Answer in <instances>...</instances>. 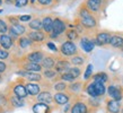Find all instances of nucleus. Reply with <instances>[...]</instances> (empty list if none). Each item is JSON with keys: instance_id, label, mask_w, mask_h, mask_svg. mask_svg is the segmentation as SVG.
Returning a JSON list of instances; mask_svg holds the SVG:
<instances>
[{"instance_id": "49", "label": "nucleus", "mask_w": 123, "mask_h": 113, "mask_svg": "<svg viewBox=\"0 0 123 113\" xmlns=\"http://www.w3.org/2000/svg\"><path fill=\"white\" fill-rule=\"evenodd\" d=\"M122 113H123V109H122Z\"/></svg>"}, {"instance_id": "39", "label": "nucleus", "mask_w": 123, "mask_h": 113, "mask_svg": "<svg viewBox=\"0 0 123 113\" xmlns=\"http://www.w3.org/2000/svg\"><path fill=\"white\" fill-rule=\"evenodd\" d=\"M55 75H56V71H53V70H46V71H44V76L48 77V78H52Z\"/></svg>"}, {"instance_id": "50", "label": "nucleus", "mask_w": 123, "mask_h": 113, "mask_svg": "<svg viewBox=\"0 0 123 113\" xmlns=\"http://www.w3.org/2000/svg\"><path fill=\"white\" fill-rule=\"evenodd\" d=\"M8 1H10V0H8Z\"/></svg>"}, {"instance_id": "48", "label": "nucleus", "mask_w": 123, "mask_h": 113, "mask_svg": "<svg viewBox=\"0 0 123 113\" xmlns=\"http://www.w3.org/2000/svg\"><path fill=\"white\" fill-rule=\"evenodd\" d=\"M98 1H101V2H103V1H104V0H98Z\"/></svg>"}, {"instance_id": "18", "label": "nucleus", "mask_w": 123, "mask_h": 113, "mask_svg": "<svg viewBox=\"0 0 123 113\" xmlns=\"http://www.w3.org/2000/svg\"><path fill=\"white\" fill-rule=\"evenodd\" d=\"M24 68L30 72H38L41 71L42 66L40 63H36V62H28V63H26L24 66Z\"/></svg>"}, {"instance_id": "12", "label": "nucleus", "mask_w": 123, "mask_h": 113, "mask_svg": "<svg viewBox=\"0 0 123 113\" xmlns=\"http://www.w3.org/2000/svg\"><path fill=\"white\" fill-rule=\"evenodd\" d=\"M33 111H34V113H49L50 112V107H49L48 104L40 102V103L34 104Z\"/></svg>"}, {"instance_id": "26", "label": "nucleus", "mask_w": 123, "mask_h": 113, "mask_svg": "<svg viewBox=\"0 0 123 113\" xmlns=\"http://www.w3.org/2000/svg\"><path fill=\"white\" fill-rule=\"evenodd\" d=\"M30 27L34 31H40L42 27H43V23H42L38 18H36L30 23Z\"/></svg>"}, {"instance_id": "1", "label": "nucleus", "mask_w": 123, "mask_h": 113, "mask_svg": "<svg viewBox=\"0 0 123 113\" xmlns=\"http://www.w3.org/2000/svg\"><path fill=\"white\" fill-rule=\"evenodd\" d=\"M60 51L63 56H71L77 53V46L74 42L71 41H67L62 43L61 48H60Z\"/></svg>"}, {"instance_id": "43", "label": "nucleus", "mask_w": 123, "mask_h": 113, "mask_svg": "<svg viewBox=\"0 0 123 113\" xmlns=\"http://www.w3.org/2000/svg\"><path fill=\"white\" fill-rule=\"evenodd\" d=\"M48 48H49V49H51L52 51H54V52H56V51H58V48L53 44L52 42H49V43H48Z\"/></svg>"}, {"instance_id": "42", "label": "nucleus", "mask_w": 123, "mask_h": 113, "mask_svg": "<svg viewBox=\"0 0 123 113\" xmlns=\"http://www.w3.org/2000/svg\"><path fill=\"white\" fill-rule=\"evenodd\" d=\"M31 17H32L31 15H23V16H20V17H18V19L22 20V22H28L31 19Z\"/></svg>"}, {"instance_id": "13", "label": "nucleus", "mask_w": 123, "mask_h": 113, "mask_svg": "<svg viewBox=\"0 0 123 113\" xmlns=\"http://www.w3.org/2000/svg\"><path fill=\"white\" fill-rule=\"evenodd\" d=\"M101 7V1L98 0H87L86 2V8L89 11H98Z\"/></svg>"}, {"instance_id": "24", "label": "nucleus", "mask_w": 123, "mask_h": 113, "mask_svg": "<svg viewBox=\"0 0 123 113\" xmlns=\"http://www.w3.org/2000/svg\"><path fill=\"white\" fill-rule=\"evenodd\" d=\"M25 87H26L28 94H31V95H37L38 93H40V86L36 85V84H31L30 83V84H27Z\"/></svg>"}, {"instance_id": "6", "label": "nucleus", "mask_w": 123, "mask_h": 113, "mask_svg": "<svg viewBox=\"0 0 123 113\" xmlns=\"http://www.w3.org/2000/svg\"><path fill=\"white\" fill-rule=\"evenodd\" d=\"M107 111L110 113H119L121 111V105L120 102L115 100H111L107 102Z\"/></svg>"}, {"instance_id": "46", "label": "nucleus", "mask_w": 123, "mask_h": 113, "mask_svg": "<svg viewBox=\"0 0 123 113\" xmlns=\"http://www.w3.org/2000/svg\"><path fill=\"white\" fill-rule=\"evenodd\" d=\"M35 2V0H31V4H34Z\"/></svg>"}, {"instance_id": "16", "label": "nucleus", "mask_w": 123, "mask_h": 113, "mask_svg": "<svg viewBox=\"0 0 123 113\" xmlns=\"http://www.w3.org/2000/svg\"><path fill=\"white\" fill-rule=\"evenodd\" d=\"M28 38H30L32 41L40 42V41H43V40H44L45 35H44V33H42L41 31H34V32L28 33Z\"/></svg>"}, {"instance_id": "21", "label": "nucleus", "mask_w": 123, "mask_h": 113, "mask_svg": "<svg viewBox=\"0 0 123 113\" xmlns=\"http://www.w3.org/2000/svg\"><path fill=\"white\" fill-rule=\"evenodd\" d=\"M42 23H43V28L46 33H51L53 31V20L51 17H44Z\"/></svg>"}, {"instance_id": "11", "label": "nucleus", "mask_w": 123, "mask_h": 113, "mask_svg": "<svg viewBox=\"0 0 123 113\" xmlns=\"http://www.w3.org/2000/svg\"><path fill=\"white\" fill-rule=\"evenodd\" d=\"M19 75L26 77L28 80H34V82H40L42 79V76L38 72H27V71H18Z\"/></svg>"}, {"instance_id": "47", "label": "nucleus", "mask_w": 123, "mask_h": 113, "mask_svg": "<svg viewBox=\"0 0 123 113\" xmlns=\"http://www.w3.org/2000/svg\"><path fill=\"white\" fill-rule=\"evenodd\" d=\"M1 4H2V0H0V5H1Z\"/></svg>"}, {"instance_id": "23", "label": "nucleus", "mask_w": 123, "mask_h": 113, "mask_svg": "<svg viewBox=\"0 0 123 113\" xmlns=\"http://www.w3.org/2000/svg\"><path fill=\"white\" fill-rule=\"evenodd\" d=\"M53 100L58 104H66V103L69 102V96L67 94H63V93H58V94L54 95Z\"/></svg>"}, {"instance_id": "5", "label": "nucleus", "mask_w": 123, "mask_h": 113, "mask_svg": "<svg viewBox=\"0 0 123 113\" xmlns=\"http://www.w3.org/2000/svg\"><path fill=\"white\" fill-rule=\"evenodd\" d=\"M70 62H68L66 60H60L55 63V70L56 72H60L61 75L64 74V72H68L69 69H70V66H69Z\"/></svg>"}, {"instance_id": "20", "label": "nucleus", "mask_w": 123, "mask_h": 113, "mask_svg": "<svg viewBox=\"0 0 123 113\" xmlns=\"http://www.w3.org/2000/svg\"><path fill=\"white\" fill-rule=\"evenodd\" d=\"M27 59L31 61V62H36V63H38V62H41L44 58H43V53L42 52H32L31 54H28L27 56Z\"/></svg>"}, {"instance_id": "4", "label": "nucleus", "mask_w": 123, "mask_h": 113, "mask_svg": "<svg viewBox=\"0 0 123 113\" xmlns=\"http://www.w3.org/2000/svg\"><path fill=\"white\" fill-rule=\"evenodd\" d=\"M66 30V24H64L60 18H55L53 20V33L59 35V34L63 33Z\"/></svg>"}, {"instance_id": "29", "label": "nucleus", "mask_w": 123, "mask_h": 113, "mask_svg": "<svg viewBox=\"0 0 123 113\" xmlns=\"http://www.w3.org/2000/svg\"><path fill=\"white\" fill-rule=\"evenodd\" d=\"M61 79H62V80H67V82H70V83H72V82H74L76 78L72 75H71L70 72L68 71V72H64V74H62V75H61Z\"/></svg>"}, {"instance_id": "17", "label": "nucleus", "mask_w": 123, "mask_h": 113, "mask_svg": "<svg viewBox=\"0 0 123 113\" xmlns=\"http://www.w3.org/2000/svg\"><path fill=\"white\" fill-rule=\"evenodd\" d=\"M93 85H94V88H95V92H96L97 96H102V95L105 94L106 88L104 86V83H102V82H93Z\"/></svg>"}, {"instance_id": "10", "label": "nucleus", "mask_w": 123, "mask_h": 113, "mask_svg": "<svg viewBox=\"0 0 123 113\" xmlns=\"http://www.w3.org/2000/svg\"><path fill=\"white\" fill-rule=\"evenodd\" d=\"M80 45H81L82 50L85 52H92L94 49V42L88 40L87 38H82L80 41Z\"/></svg>"}, {"instance_id": "19", "label": "nucleus", "mask_w": 123, "mask_h": 113, "mask_svg": "<svg viewBox=\"0 0 123 113\" xmlns=\"http://www.w3.org/2000/svg\"><path fill=\"white\" fill-rule=\"evenodd\" d=\"M37 100L41 103H45V104H49V103H51L53 100L52 95L50 94L49 92H43V93H40L37 96Z\"/></svg>"}, {"instance_id": "34", "label": "nucleus", "mask_w": 123, "mask_h": 113, "mask_svg": "<svg viewBox=\"0 0 123 113\" xmlns=\"http://www.w3.org/2000/svg\"><path fill=\"white\" fill-rule=\"evenodd\" d=\"M69 72H70L75 78H77V77L80 76V69H79V68H76V67L75 68H70V69H69Z\"/></svg>"}, {"instance_id": "35", "label": "nucleus", "mask_w": 123, "mask_h": 113, "mask_svg": "<svg viewBox=\"0 0 123 113\" xmlns=\"http://www.w3.org/2000/svg\"><path fill=\"white\" fill-rule=\"evenodd\" d=\"M67 88V85L64 83H58L54 85V89L58 90V92H62V90H64Z\"/></svg>"}, {"instance_id": "40", "label": "nucleus", "mask_w": 123, "mask_h": 113, "mask_svg": "<svg viewBox=\"0 0 123 113\" xmlns=\"http://www.w3.org/2000/svg\"><path fill=\"white\" fill-rule=\"evenodd\" d=\"M8 56H9V53L6 50L0 49V59H6V58H8Z\"/></svg>"}, {"instance_id": "36", "label": "nucleus", "mask_w": 123, "mask_h": 113, "mask_svg": "<svg viewBox=\"0 0 123 113\" xmlns=\"http://www.w3.org/2000/svg\"><path fill=\"white\" fill-rule=\"evenodd\" d=\"M92 71H93V66H92V64H88V66H87V69H86L85 75H84V78L85 79L89 78L90 75H92Z\"/></svg>"}, {"instance_id": "45", "label": "nucleus", "mask_w": 123, "mask_h": 113, "mask_svg": "<svg viewBox=\"0 0 123 113\" xmlns=\"http://www.w3.org/2000/svg\"><path fill=\"white\" fill-rule=\"evenodd\" d=\"M5 70H6V63L2 62V61H0V74L4 72Z\"/></svg>"}, {"instance_id": "44", "label": "nucleus", "mask_w": 123, "mask_h": 113, "mask_svg": "<svg viewBox=\"0 0 123 113\" xmlns=\"http://www.w3.org/2000/svg\"><path fill=\"white\" fill-rule=\"evenodd\" d=\"M38 2L41 5H43V6H46V5H50L51 2H52V0H37Z\"/></svg>"}, {"instance_id": "3", "label": "nucleus", "mask_w": 123, "mask_h": 113, "mask_svg": "<svg viewBox=\"0 0 123 113\" xmlns=\"http://www.w3.org/2000/svg\"><path fill=\"white\" fill-rule=\"evenodd\" d=\"M107 92H108V95L113 98V100H115V101L120 102L122 100L123 95H122V90L120 89L119 87H115V86H110L107 88Z\"/></svg>"}, {"instance_id": "14", "label": "nucleus", "mask_w": 123, "mask_h": 113, "mask_svg": "<svg viewBox=\"0 0 123 113\" xmlns=\"http://www.w3.org/2000/svg\"><path fill=\"white\" fill-rule=\"evenodd\" d=\"M14 92H15L16 96H17V97H19V98L26 97L27 94H28L26 87H24L23 85H16V86L14 87Z\"/></svg>"}, {"instance_id": "7", "label": "nucleus", "mask_w": 123, "mask_h": 113, "mask_svg": "<svg viewBox=\"0 0 123 113\" xmlns=\"http://www.w3.org/2000/svg\"><path fill=\"white\" fill-rule=\"evenodd\" d=\"M87 111H88V107L82 102H77L71 107V113H87Z\"/></svg>"}, {"instance_id": "31", "label": "nucleus", "mask_w": 123, "mask_h": 113, "mask_svg": "<svg viewBox=\"0 0 123 113\" xmlns=\"http://www.w3.org/2000/svg\"><path fill=\"white\" fill-rule=\"evenodd\" d=\"M87 93L92 96V97H97V94H96V92H95V88H94V85H93V83L92 84H89L88 86H87Z\"/></svg>"}, {"instance_id": "32", "label": "nucleus", "mask_w": 123, "mask_h": 113, "mask_svg": "<svg viewBox=\"0 0 123 113\" xmlns=\"http://www.w3.org/2000/svg\"><path fill=\"white\" fill-rule=\"evenodd\" d=\"M85 62L84 61V59H82L81 56H74L72 59H71V63H74L75 66H80V64H82Z\"/></svg>"}, {"instance_id": "38", "label": "nucleus", "mask_w": 123, "mask_h": 113, "mask_svg": "<svg viewBox=\"0 0 123 113\" xmlns=\"http://www.w3.org/2000/svg\"><path fill=\"white\" fill-rule=\"evenodd\" d=\"M27 4H28V0H16V2H15V5L17 7H24Z\"/></svg>"}, {"instance_id": "37", "label": "nucleus", "mask_w": 123, "mask_h": 113, "mask_svg": "<svg viewBox=\"0 0 123 113\" xmlns=\"http://www.w3.org/2000/svg\"><path fill=\"white\" fill-rule=\"evenodd\" d=\"M8 31V26H7V24L2 20V19H0V33H6Z\"/></svg>"}, {"instance_id": "27", "label": "nucleus", "mask_w": 123, "mask_h": 113, "mask_svg": "<svg viewBox=\"0 0 123 113\" xmlns=\"http://www.w3.org/2000/svg\"><path fill=\"white\" fill-rule=\"evenodd\" d=\"M93 78H94V82H102V83H105V82H107V80H108L107 75H106V74H104V72L96 74Z\"/></svg>"}, {"instance_id": "8", "label": "nucleus", "mask_w": 123, "mask_h": 113, "mask_svg": "<svg viewBox=\"0 0 123 113\" xmlns=\"http://www.w3.org/2000/svg\"><path fill=\"white\" fill-rule=\"evenodd\" d=\"M80 22H81L82 26L87 27V28H93V27L96 26V20L92 15L84 17V18H80Z\"/></svg>"}, {"instance_id": "28", "label": "nucleus", "mask_w": 123, "mask_h": 113, "mask_svg": "<svg viewBox=\"0 0 123 113\" xmlns=\"http://www.w3.org/2000/svg\"><path fill=\"white\" fill-rule=\"evenodd\" d=\"M11 103L14 104V106H16V107H20V106L24 105V102H23L22 98L17 97V96H12L11 97Z\"/></svg>"}, {"instance_id": "30", "label": "nucleus", "mask_w": 123, "mask_h": 113, "mask_svg": "<svg viewBox=\"0 0 123 113\" xmlns=\"http://www.w3.org/2000/svg\"><path fill=\"white\" fill-rule=\"evenodd\" d=\"M31 40L30 38H19V45L22 46V48H26L28 45L31 44Z\"/></svg>"}, {"instance_id": "25", "label": "nucleus", "mask_w": 123, "mask_h": 113, "mask_svg": "<svg viewBox=\"0 0 123 113\" xmlns=\"http://www.w3.org/2000/svg\"><path fill=\"white\" fill-rule=\"evenodd\" d=\"M55 66V61H54V59L53 58H51V56H46V58H44L43 60H42V67L46 68V69H50V68H52Z\"/></svg>"}, {"instance_id": "9", "label": "nucleus", "mask_w": 123, "mask_h": 113, "mask_svg": "<svg viewBox=\"0 0 123 113\" xmlns=\"http://www.w3.org/2000/svg\"><path fill=\"white\" fill-rule=\"evenodd\" d=\"M0 44L1 46L4 48V49H10L11 46H12V40L9 35H6V34H2V35H0Z\"/></svg>"}, {"instance_id": "41", "label": "nucleus", "mask_w": 123, "mask_h": 113, "mask_svg": "<svg viewBox=\"0 0 123 113\" xmlns=\"http://www.w3.org/2000/svg\"><path fill=\"white\" fill-rule=\"evenodd\" d=\"M80 86H81V84L80 83H77V84H72L70 86V88L72 90H75V92H78L79 89H80Z\"/></svg>"}, {"instance_id": "33", "label": "nucleus", "mask_w": 123, "mask_h": 113, "mask_svg": "<svg viewBox=\"0 0 123 113\" xmlns=\"http://www.w3.org/2000/svg\"><path fill=\"white\" fill-rule=\"evenodd\" d=\"M67 38H69V40H76V38H78V34H77V32L74 31V30L68 31L67 32Z\"/></svg>"}, {"instance_id": "15", "label": "nucleus", "mask_w": 123, "mask_h": 113, "mask_svg": "<svg viewBox=\"0 0 123 113\" xmlns=\"http://www.w3.org/2000/svg\"><path fill=\"white\" fill-rule=\"evenodd\" d=\"M10 33L12 34V36L16 38L18 35H22V34L25 33V27L23 25H19V24H16V25H12L10 27Z\"/></svg>"}, {"instance_id": "22", "label": "nucleus", "mask_w": 123, "mask_h": 113, "mask_svg": "<svg viewBox=\"0 0 123 113\" xmlns=\"http://www.w3.org/2000/svg\"><path fill=\"white\" fill-rule=\"evenodd\" d=\"M110 44L112 45L113 48H123V38H121L119 35H113L111 38Z\"/></svg>"}, {"instance_id": "2", "label": "nucleus", "mask_w": 123, "mask_h": 113, "mask_svg": "<svg viewBox=\"0 0 123 113\" xmlns=\"http://www.w3.org/2000/svg\"><path fill=\"white\" fill-rule=\"evenodd\" d=\"M111 38L112 35L107 32H101V33L97 34L96 40H95V43L97 45H105V44H110V41H111Z\"/></svg>"}]
</instances>
